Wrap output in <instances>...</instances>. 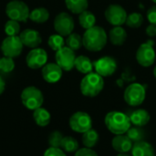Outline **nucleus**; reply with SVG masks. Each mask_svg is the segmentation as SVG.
<instances>
[{"mask_svg": "<svg viewBox=\"0 0 156 156\" xmlns=\"http://www.w3.org/2000/svg\"><path fill=\"white\" fill-rule=\"evenodd\" d=\"M107 34L105 30L99 26H94L86 31L82 37L83 47L91 52H98L104 48L107 44Z\"/></svg>", "mask_w": 156, "mask_h": 156, "instance_id": "f257e3e1", "label": "nucleus"}, {"mask_svg": "<svg viewBox=\"0 0 156 156\" xmlns=\"http://www.w3.org/2000/svg\"><path fill=\"white\" fill-rule=\"evenodd\" d=\"M104 122L107 129L115 135L125 134L132 126L129 115L118 111L108 112Z\"/></svg>", "mask_w": 156, "mask_h": 156, "instance_id": "f03ea898", "label": "nucleus"}, {"mask_svg": "<svg viewBox=\"0 0 156 156\" xmlns=\"http://www.w3.org/2000/svg\"><path fill=\"white\" fill-rule=\"evenodd\" d=\"M104 88L103 77L98 73L90 72L86 74L80 82V91L86 97H96Z\"/></svg>", "mask_w": 156, "mask_h": 156, "instance_id": "7ed1b4c3", "label": "nucleus"}, {"mask_svg": "<svg viewBox=\"0 0 156 156\" xmlns=\"http://www.w3.org/2000/svg\"><path fill=\"white\" fill-rule=\"evenodd\" d=\"M21 101L27 109L35 111L42 106L44 96L39 89L34 86H29L23 90L21 93Z\"/></svg>", "mask_w": 156, "mask_h": 156, "instance_id": "20e7f679", "label": "nucleus"}, {"mask_svg": "<svg viewBox=\"0 0 156 156\" xmlns=\"http://www.w3.org/2000/svg\"><path fill=\"white\" fill-rule=\"evenodd\" d=\"M6 16L17 22H27L29 18L30 11L27 5L20 0H12L5 6Z\"/></svg>", "mask_w": 156, "mask_h": 156, "instance_id": "39448f33", "label": "nucleus"}, {"mask_svg": "<svg viewBox=\"0 0 156 156\" xmlns=\"http://www.w3.org/2000/svg\"><path fill=\"white\" fill-rule=\"evenodd\" d=\"M146 97V90L140 83L130 84L124 90L123 98L125 102L130 106H139L143 104Z\"/></svg>", "mask_w": 156, "mask_h": 156, "instance_id": "423d86ee", "label": "nucleus"}, {"mask_svg": "<svg viewBox=\"0 0 156 156\" xmlns=\"http://www.w3.org/2000/svg\"><path fill=\"white\" fill-rule=\"evenodd\" d=\"M69 123L71 130L79 133H84L92 128L91 117L85 112H77L73 113L69 118Z\"/></svg>", "mask_w": 156, "mask_h": 156, "instance_id": "0eeeda50", "label": "nucleus"}, {"mask_svg": "<svg viewBox=\"0 0 156 156\" xmlns=\"http://www.w3.org/2000/svg\"><path fill=\"white\" fill-rule=\"evenodd\" d=\"M74 27V19L69 13L61 12L58 14L54 19V28L56 32L62 37H68L70 35Z\"/></svg>", "mask_w": 156, "mask_h": 156, "instance_id": "6e6552de", "label": "nucleus"}, {"mask_svg": "<svg viewBox=\"0 0 156 156\" xmlns=\"http://www.w3.org/2000/svg\"><path fill=\"white\" fill-rule=\"evenodd\" d=\"M23 44L19 36H7L1 44V51L5 57H18L23 50Z\"/></svg>", "mask_w": 156, "mask_h": 156, "instance_id": "1a4fd4ad", "label": "nucleus"}, {"mask_svg": "<svg viewBox=\"0 0 156 156\" xmlns=\"http://www.w3.org/2000/svg\"><path fill=\"white\" fill-rule=\"evenodd\" d=\"M155 51L152 41L143 43L138 48L136 52V59L141 66L144 68L152 66L155 61Z\"/></svg>", "mask_w": 156, "mask_h": 156, "instance_id": "9d476101", "label": "nucleus"}, {"mask_svg": "<svg viewBox=\"0 0 156 156\" xmlns=\"http://www.w3.org/2000/svg\"><path fill=\"white\" fill-rule=\"evenodd\" d=\"M105 18L106 20L114 27H119L126 22L127 13L125 9L120 5H110L105 10Z\"/></svg>", "mask_w": 156, "mask_h": 156, "instance_id": "9b49d317", "label": "nucleus"}, {"mask_svg": "<svg viewBox=\"0 0 156 156\" xmlns=\"http://www.w3.org/2000/svg\"><path fill=\"white\" fill-rule=\"evenodd\" d=\"M56 63L65 71H70L75 66V52L67 46L56 51Z\"/></svg>", "mask_w": 156, "mask_h": 156, "instance_id": "f8f14e48", "label": "nucleus"}, {"mask_svg": "<svg viewBox=\"0 0 156 156\" xmlns=\"http://www.w3.org/2000/svg\"><path fill=\"white\" fill-rule=\"evenodd\" d=\"M93 67L96 73L101 77H110L115 73L117 69V62L113 58L105 56L96 60L93 63Z\"/></svg>", "mask_w": 156, "mask_h": 156, "instance_id": "ddd939ff", "label": "nucleus"}, {"mask_svg": "<svg viewBox=\"0 0 156 156\" xmlns=\"http://www.w3.org/2000/svg\"><path fill=\"white\" fill-rule=\"evenodd\" d=\"M48 60V54L45 49L36 48H33L27 54L26 58V62L28 68L32 69H37L43 68Z\"/></svg>", "mask_w": 156, "mask_h": 156, "instance_id": "4468645a", "label": "nucleus"}, {"mask_svg": "<svg viewBox=\"0 0 156 156\" xmlns=\"http://www.w3.org/2000/svg\"><path fill=\"white\" fill-rule=\"evenodd\" d=\"M19 37L21 39L22 44L30 48H37L42 41L40 34L37 30H34L32 28H27L23 30L20 33Z\"/></svg>", "mask_w": 156, "mask_h": 156, "instance_id": "2eb2a0df", "label": "nucleus"}, {"mask_svg": "<svg viewBox=\"0 0 156 156\" xmlns=\"http://www.w3.org/2000/svg\"><path fill=\"white\" fill-rule=\"evenodd\" d=\"M62 69L57 63H48L42 68V77L48 83H56L62 77Z\"/></svg>", "mask_w": 156, "mask_h": 156, "instance_id": "dca6fc26", "label": "nucleus"}, {"mask_svg": "<svg viewBox=\"0 0 156 156\" xmlns=\"http://www.w3.org/2000/svg\"><path fill=\"white\" fill-rule=\"evenodd\" d=\"M112 148L119 154H127L132 151L133 146V141L125 134L115 135L112 140Z\"/></svg>", "mask_w": 156, "mask_h": 156, "instance_id": "f3484780", "label": "nucleus"}, {"mask_svg": "<svg viewBox=\"0 0 156 156\" xmlns=\"http://www.w3.org/2000/svg\"><path fill=\"white\" fill-rule=\"evenodd\" d=\"M131 123L134 126L138 127H144L145 126L151 119L150 113L144 110V109H138L133 111L130 115H129Z\"/></svg>", "mask_w": 156, "mask_h": 156, "instance_id": "a211bd4d", "label": "nucleus"}, {"mask_svg": "<svg viewBox=\"0 0 156 156\" xmlns=\"http://www.w3.org/2000/svg\"><path fill=\"white\" fill-rule=\"evenodd\" d=\"M131 152L132 156H155L154 147L145 141L134 143Z\"/></svg>", "mask_w": 156, "mask_h": 156, "instance_id": "6ab92c4d", "label": "nucleus"}, {"mask_svg": "<svg viewBox=\"0 0 156 156\" xmlns=\"http://www.w3.org/2000/svg\"><path fill=\"white\" fill-rule=\"evenodd\" d=\"M109 38L114 46H122L125 43L127 39V32L121 26L114 27L110 30Z\"/></svg>", "mask_w": 156, "mask_h": 156, "instance_id": "aec40b11", "label": "nucleus"}, {"mask_svg": "<svg viewBox=\"0 0 156 156\" xmlns=\"http://www.w3.org/2000/svg\"><path fill=\"white\" fill-rule=\"evenodd\" d=\"M74 68H76L77 70L80 71V73L86 75V74L92 72V69L94 67H93V63L88 57L81 55V56L76 57Z\"/></svg>", "mask_w": 156, "mask_h": 156, "instance_id": "412c9836", "label": "nucleus"}, {"mask_svg": "<svg viewBox=\"0 0 156 156\" xmlns=\"http://www.w3.org/2000/svg\"><path fill=\"white\" fill-rule=\"evenodd\" d=\"M33 119L38 126L45 127V126L49 124L50 120H51V116H50V113L48 110L40 107V108H37L34 111Z\"/></svg>", "mask_w": 156, "mask_h": 156, "instance_id": "4be33fe9", "label": "nucleus"}, {"mask_svg": "<svg viewBox=\"0 0 156 156\" xmlns=\"http://www.w3.org/2000/svg\"><path fill=\"white\" fill-rule=\"evenodd\" d=\"M49 18V13L45 7H37L30 12L29 19L37 24H43Z\"/></svg>", "mask_w": 156, "mask_h": 156, "instance_id": "5701e85b", "label": "nucleus"}, {"mask_svg": "<svg viewBox=\"0 0 156 156\" xmlns=\"http://www.w3.org/2000/svg\"><path fill=\"white\" fill-rule=\"evenodd\" d=\"M67 8L73 14H80L87 10L89 3L88 0H65Z\"/></svg>", "mask_w": 156, "mask_h": 156, "instance_id": "b1692460", "label": "nucleus"}, {"mask_svg": "<svg viewBox=\"0 0 156 156\" xmlns=\"http://www.w3.org/2000/svg\"><path fill=\"white\" fill-rule=\"evenodd\" d=\"M82 144H84L85 147L87 148H93L94 146L97 145L98 142H99V133L96 130L94 129H90L89 131L85 132L84 133H82Z\"/></svg>", "mask_w": 156, "mask_h": 156, "instance_id": "393cba45", "label": "nucleus"}, {"mask_svg": "<svg viewBox=\"0 0 156 156\" xmlns=\"http://www.w3.org/2000/svg\"><path fill=\"white\" fill-rule=\"evenodd\" d=\"M79 22L83 28L89 29L95 26L96 17L93 15V13H91L88 10H85L79 15Z\"/></svg>", "mask_w": 156, "mask_h": 156, "instance_id": "a878e982", "label": "nucleus"}, {"mask_svg": "<svg viewBox=\"0 0 156 156\" xmlns=\"http://www.w3.org/2000/svg\"><path fill=\"white\" fill-rule=\"evenodd\" d=\"M60 148L67 153H76L79 150V143L71 136H65L62 139Z\"/></svg>", "mask_w": 156, "mask_h": 156, "instance_id": "bb28decb", "label": "nucleus"}, {"mask_svg": "<svg viewBox=\"0 0 156 156\" xmlns=\"http://www.w3.org/2000/svg\"><path fill=\"white\" fill-rule=\"evenodd\" d=\"M65 43H66L67 47L69 48L70 49H72L73 51L79 50L83 46L82 37L77 33H71L70 35H69L67 37Z\"/></svg>", "mask_w": 156, "mask_h": 156, "instance_id": "cd10ccee", "label": "nucleus"}, {"mask_svg": "<svg viewBox=\"0 0 156 156\" xmlns=\"http://www.w3.org/2000/svg\"><path fill=\"white\" fill-rule=\"evenodd\" d=\"M126 135L134 144V143H138V142L144 141L145 133L142 129V127H138V126H134L133 125V127L131 126V128L128 130V132L126 133Z\"/></svg>", "mask_w": 156, "mask_h": 156, "instance_id": "c85d7f7f", "label": "nucleus"}, {"mask_svg": "<svg viewBox=\"0 0 156 156\" xmlns=\"http://www.w3.org/2000/svg\"><path fill=\"white\" fill-rule=\"evenodd\" d=\"M143 23H144V17L140 13L137 12L129 14L127 16L126 22H125V24L132 28H138L143 25Z\"/></svg>", "mask_w": 156, "mask_h": 156, "instance_id": "c756f323", "label": "nucleus"}, {"mask_svg": "<svg viewBox=\"0 0 156 156\" xmlns=\"http://www.w3.org/2000/svg\"><path fill=\"white\" fill-rule=\"evenodd\" d=\"M48 44L52 50L58 51V49L65 47V40L62 36H60L58 34H54L48 37Z\"/></svg>", "mask_w": 156, "mask_h": 156, "instance_id": "7c9ffc66", "label": "nucleus"}, {"mask_svg": "<svg viewBox=\"0 0 156 156\" xmlns=\"http://www.w3.org/2000/svg\"><path fill=\"white\" fill-rule=\"evenodd\" d=\"M5 33L7 36H17L20 33V25L17 21L8 20L5 25Z\"/></svg>", "mask_w": 156, "mask_h": 156, "instance_id": "2f4dec72", "label": "nucleus"}, {"mask_svg": "<svg viewBox=\"0 0 156 156\" xmlns=\"http://www.w3.org/2000/svg\"><path fill=\"white\" fill-rule=\"evenodd\" d=\"M15 69V61L13 58L3 57L0 58V70L4 73H9Z\"/></svg>", "mask_w": 156, "mask_h": 156, "instance_id": "473e14b6", "label": "nucleus"}, {"mask_svg": "<svg viewBox=\"0 0 156 156\" xmlns=\"http://www.w3.org/2000/svg\"><path fill=\"white\" fill-rule=\"evenodd\" d=\"M63 137L64 136L62 135V133L60 132H58V131H55V132L51 133L49 137H48V144H49L50 147L60 148Z\"/></svg>", "mask_w": 156, "mask_h": 156, "instance_id": "72a5a7b5", "label": "nucleus"}, {"mask_svg": "<svg viewBox=\"0 0 156 156\" xmlns=\"http://www.w3.org/2000/svg\"><path fill=\"white\" fill-rule=\"evenodd\" d=\"M44 156H67L65 152L58 147H49L44 153Z\"/></svg>", "mask_w": 156, "mask_h": 156, "instance_id": "f704fd0d", "label": "nucleus"}, {"mask_svg": "<svg viewBox=\"0 0 156 156\" xmlns=\"http://www.w3.org/2000/svg\"><path fill=\"white\" fill-rule=\"evenodd\" d=\"M75 156H99L95 151H93L91 148H81L79 149L76 153Z\"/></svg>", "mask_w": 156, "mask_h": 156, "instance_id": "c9c22d12", "label": "nucleus"}, {"mask_svg": "<svg viewBox=\"0 0 156 156\" xmlns=\"http://www.w3.org/2000/svg\"><path fill=\"white\" fill-rule=\"evenodd\" d=\"M147 19L151 24L156 25V5L152 6L147 11Z\"/></svg>", "mask_w": 156, "mask_h": 156, "instance_id": "e433bc0d", "label": "nucleus"}, {"mask_svg": "<svg viewBox=\"0 0 156 156\" xmlns=\"http://www.w3.org/2000/svg\"><path fill=\"white\" fill-rule=\"evenodd\" d=\"M146 34L149 37H156V25L150 24L146 27Z\"/></svg>", "mask_w": 156, "mask_h": 156, "instance_id": "4c0bfd02", "label": "nucleus"}, {"mask_svg": "<svg viewBox=\"0 0 156 156\" xmlns=\"http://www.w3.org/2000/svg\"><path fill=\"white\" fill-rule=\"evenodd\" d=\"M5 80H3V78L0 76V95L4 92L5 90Z\"/></svg>", "mask_w": 156, "mask_h": 156, "instance_id": "58836bf2", "label": "nucleus"}, {"mask_svg": "<svg viewBox=\"0 0 156 156\" xmlns=\"http://www.w3.org/2000/svg\"><path fill=\"white\" fill-rule=\"evenodd\" d=\"M117 156H130L129 154H119Z\"/></svg>", "mask_w": 156, "mask_h": 156, "instance_id": "ea45409f", "label": "nucleus"}, {"mask_svg": "<svg viewBox=\"0 0 156 156\" xmlns=\"http://www.w3.org/2000/svg\"><path fill=\"white\" fill-rule=\"evenodd\" d=\"M154 78L156 79V66L154 67Z\"/></svg>", "mask_w": 156, "mask_h": 156, "instance_id": "a19ab883", "label": "nucleus"}, {"mask_svg": "<svg viewBox=\"0 0 156 156\" xmlns=\"http://www.w3.org/2000/svg\"><path fill=\"white\" fill-rule=\"evenodd\" d=\"M152 1H153V2H154V3L156 4V0H152Z\"/></svg>", "mask_w": 156, "mask_h": 156, "instance_id": "79ce46f5", "label": "nucleus"}, {"mask_svg": "<svg viewBox=\"0 0 156 156\" xmlns=\"http://www.w3.org/2000/svg\"></svg>", "mask_w": 156, "mask_h": 156, "instance_id": "37998d69", "label": "nucleus"}]
</instances>
